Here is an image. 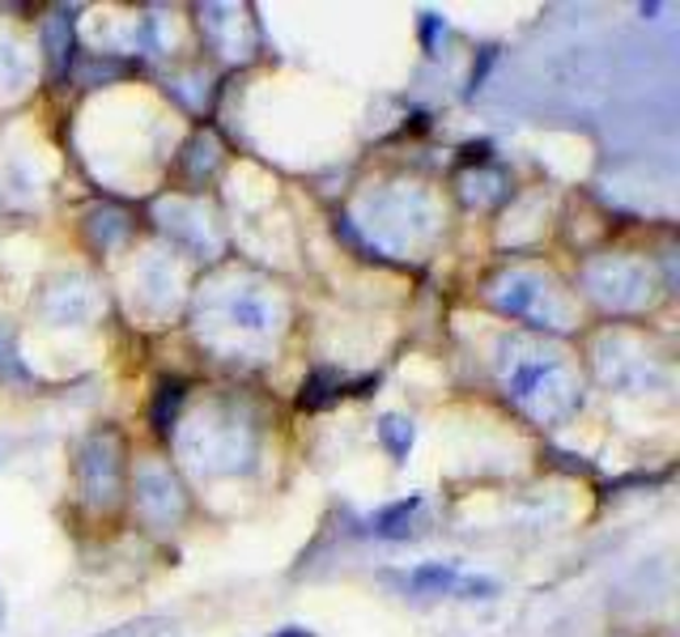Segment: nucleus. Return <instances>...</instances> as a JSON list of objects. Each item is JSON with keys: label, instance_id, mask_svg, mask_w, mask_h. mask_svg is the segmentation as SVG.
Listing matches in <instances>:
<instances>
[{"label": "nucleus", "instance_id": "nucleus-1", "mask_svg": "<svg viewBox=\"0 0 680 637\" xmlns=\"http://www.w3.org/2000/svg\"><path fill=\"white\" fill-rule=\"evenodd\" d=\"M387 582H396V586H404L413 595H464V600H489V595H498V582L473 579L455 561H425L417 570H404V574H387Z\"/></svg>", "mask_w": 680, "mask_h": 637}, {"label": "nucleus", "instance_id": "nucleus-2", "mask_svg": "<svg viewBox=\"0 0 680 637\" xmlns=\"http://www.w3.org/2000/svg\"><path fill=\"white\" fill-rule=\"evenodd\" d=\"M98 637H179V625L166 616H137V620H123L116 629H102Z\"/></svg>", "mask_w": 680, "mask_h": 637}, {"label": "nucleus", "instance_id": "nucleus-3", "mask_svg": "<svg viewBox=\"0 0 680 637\" xmlns=\"http://www.w3.org/2000/svg\"><path fill=\"white\" fill-rule=\"evenodd\" d=\"M417 510H421V497H409V501H396L391 510H384V515L375 519V531H379V536H391V540H396V536H409V527H404V522L413 519Z\"/></svg>", "mask_w": 680, "mask_h": 637}, {"label": "nucleus", "instance_id": "nucleus-4", "mask_svg": "<svg viewBox=\"0 0 680 637\" xmlns=\"http://www.w3.org/2000/svg\"><path fill=\"white\" fill-rule=\"evenodd\" d=\"M379 434H384V442H387V446H391V451H396V455H404V451L413 446V430H409V425H404L400 417H387L384 430H379Z\"/></svg>", "mask_w": 680, "mask_h": 637}, {"label": "nucleus", "instance_id": "nucleus-5", "mask_svg": "<svg viewBox=\"0 0 680 637\" xmlns=\"http://www.w3.org/2000/svg\"><path fill=\"white\" fill-rule=\"evenodd\" d=\"M0 625H4V604H0Z\"/></svg>", "mask_w": 680, "mask_h": 637}]
</instances>
